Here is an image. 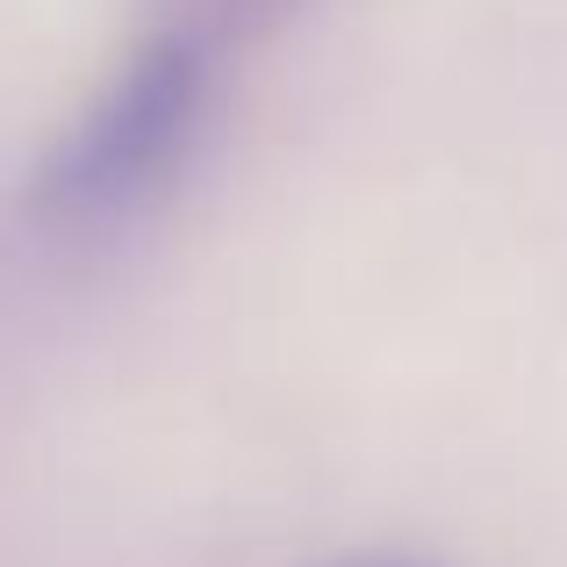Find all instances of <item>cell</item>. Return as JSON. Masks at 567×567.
Returning <instances> with one entry per match:
<instances>
[{
  "label": "cell",
  "instance_id": "cell-1",
  "mask_svg": "<svg viewBox=\"0 0 567 567\" xmlns=\"http://www.w3.org/2000/svg\"><path fill=\"white\" fill-rule=\"evenodd\" d=\"M208 109V58L194 37H158L94 94V109L58 137L37 173V208L94 223L144 202L187 158Z\"/></svg>",
  "mask_w": 567,
  "mask_h": 567
},
{
  "label": "cell",
  "instance_id": "cell-2",
  "mask_svg": "<svg viewBox=\"0 0 567 567\" xmlns=\"http://www.w3.org/2000/svg\"><path fill=\"white\" fill-rule=\"evenodd\" d=\"M194 8H223V14H237V8H251V0H194Z\"/></svg>",
  "mask_w": 567,
  "mask_h": 567
},
{
  "label": "cell",
  "instance_id": "cell-3",
  "mask_svg": "<svg viewBox=\"0 0 567 567\" xmlns=\"http://www.w3.org/2000/svg\"><path fill=\"white\" fill-rule=\"evenodd\" d=\"M360 567H402V560H360Z\"/></svg>",
  "mask_w": 567,
  "mask_h": 567
}]
</instances>
